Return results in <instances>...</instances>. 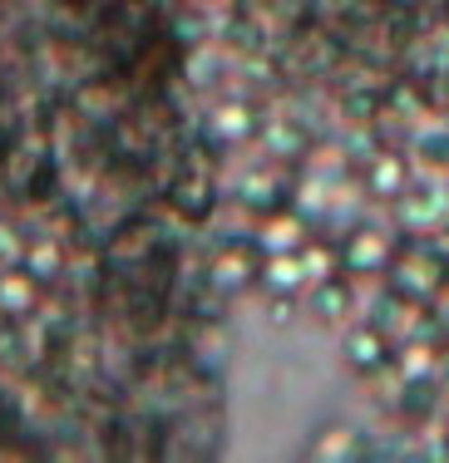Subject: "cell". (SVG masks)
<instances>
[{
    "label": "cell",
    "instance_id": "obj_1",
    "mask_svg": "<svg viewBox=\"0 0 449 463\" xmlns=\"http://www.w3.org/2000/svg\"><path fill=\"white\" fill-rule=\"evenodd\" d=\"M30 301H35L30 281H25V277H15V271H5V277H0V311L20 316V311H30Z\"/></svg>",
    "mask_w": 449,
    "mask_h": 463
}]
</instances>
